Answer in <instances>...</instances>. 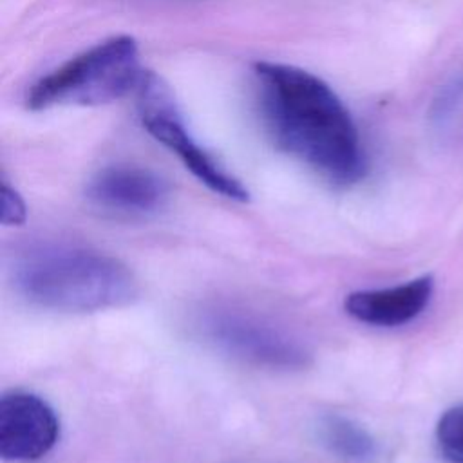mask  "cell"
<instances>
[{
    "mask_svg": "<svg viewBox=\"0 0 463 463\" xmlns=\"http://www.w3.org/2000/svg\"><path fill=\"white\" fill-rule=\"evenodd\" d=\"M253 80L262 125L277 148L338 186L365 175L358 127L322 78L295 65L257 61Z\"/></svg>",
    "mask_w": 463,
    "mask_h": 463,
    "instance_id": "1",
    "label": "cell"
},
{
    "mask_svg": "<svg viewBox=\"0 0 463 463\" xmlns=\"http://www.w3.org/2000/svg\"><path fill=\"white\" fill-rule=\"evenodd\" d=\"M13 280L29 302L67 313L121 307L139 297V282L125 262L89 248L33 251L16 264Z\"/></svg>",
    "mask_w": 463,
    "mask_h": 463,
    "instance_id": "2",
    "label": "cell"
},
{
    "mask_svg": "<svg viewBox=\"0 0 463 463\" xmlns=\"http://www.w3.org/2000/svg\"><path fill=\"white\" fill-rule=\"evenodd\" d=\"M143 74L137 42L128 34L110 36L38 78L25 105L29 110L99 107L136 92Z\"/></svg>",
    "mask_w": 463,
    "mask_h": 463,
    "instance_id": "3",
    "label": "cell"
},
{
    "mask_svg": "<svg viewBox=\"0 0 463 463\" xmlns=\"http://www.w3.org/2000/svg\"><path fill=\"white\" fill-rule=\"evenodd\" d=\"M136 98L143 128L157 143L175 154L192 175L222 197L239 203L250 199L248 188L190 134L174 99V92L161 76L152 71H145L136 90Z\"/></svg>",
    "mask_w": 463,
    "mask_h": 463,
    "instance_id": "4",
    "label": "cell"
},
{
    "mask_svg": "<svg viewBox=\"0 0 463 463\" xmlns=\"http://www.w3.org/2000/svg\"><path fill=\"white\" fill-rule=\"evenodd\" d=\"M199 329L219 351L257 367L298 371L311 364V354L298 340L239 311L212 309L203 315Z\"/></svg>",
    "mask_w": 463,
    "mask_h": 463,
    "instance_id": "5",
    "label": "cell"
},
{
    "mask_svg": "<svg viewBox=\"0 0 463 463\" xmlns=\"http://www.w3.org/2000/svg\"><path fill=\"white\" fill-rule=\"evenodd\" d=\"M60 439V420L38 394L11 391L0 398V456L27 463L49 454Z\"/></svg>",
    "mask_w": 463,
    "mask_h": 463,
    "instance_id": "6",
    "label": "cell"
},
{
    "mask_svg": "<svg viewBox=\"0 0 463 463\" xmlns=\"http://www.w3.org/2000/svg\"><path fill=\"white\" fill-rule=\"evenodd\" d=\"M168 194V184L161 175L134 165L107 166L87 184V199L118 215L154 213L163 208Z\"/></svg>",
    "mask_w": 463,
    "mask_h": 463,
    "instance_id": "7",
    "label": "cell"
},
{
    "mask_svg": "<svg viewBox=\"0 0 463 463\" xmlns=\"http://www.w3.org/2000/svg\"><path fill=\"white\" fill-rule=\"evenodd\" d=\"M434 280L418 277L400 286L353 291L344 300L345 313L367 326L394 327L414 320L429 304Z\"/></svg>",
    "mask_w": 463,
    "mask_h": 463,
    "instance_id": "8",
    "label": "cell"
},
{
    "mask_svg": "<svg viewBox=\"0 0 463 463\" xmlns=\"http://www.w3.org/2000/svg\"><path fill=\"white\" fill-rule=\"evenodd\" d=\"M318 434L322 443L342 459L353 463H369L378 454L374 438L349 418L336 414L322 418Z\"/></svg>",
    "mask_w": 463,
    "mask_h": 463,
    "instance_id": "9",
    "label": "cell"
},
{
    "mask_svg": "<svg viewBox=\"0 0 463 463\" xmlns=\"http://www.w3.org/2000/svg\"><path fill=\"white\" fill-rule=\"evenodd\" d=\"M436 443L450 463H463V403L443 412L436 425Z\"/></svg>",
    "mask_w": 463,
    "mask_h": 463,
    "instance_id": "10",
    "label": "cell"
},
{
    "mask_svg": "<svg viewBox=\"0 0 463 463\" xmlns=\"http://www.w3.org/2000/svg\"><path fill=\"white\" fill-rule=\"evenodd\" d=\"M0 219L5 226H20L27 219V208L22 195L4 179L0 192Z\"/></svg>",
    "mask_w": 463,
    "mask_h": 463,
    "instance_id": "11",
    "label": "cell"
}]
</instances>
